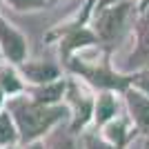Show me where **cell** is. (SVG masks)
Listing matches in <instances>:
<instances>
[{
	"mask_svg": "<svg viewBox=\"0 0 149 149\" xmlns=\"http://www.w3.org/2000/svg\"><path fill=\"white\" fill-rule=\"evenodd\" d=\"M87 149H116V147L102 143V140H96V138H89L87 140Z\"/></svg>",
	"mask_w": 149,
	"mask_h": 149,
	"instance_id": "obj_12",
	"label": "cell"
},
{
	"mask_svg": "<svg viewBox=\"0 0 149 149\" xmlns=\"http://www.w3.org/2000/svg\"><path fill=\"white\" fill-rule=\"evenodd\" d=\"M7 2L16 9H38V7H45L49 0H7Z\"/></svg>",
	"mask_w": 149,
	"mask_h": 149,
	"instance_id": "obj_10",
	"label": "cell"
},
{
	"mask_svg": "<svg viewBox=\"0 0 149 149\" xmlns=\"http://www.w3.org/2000/svg\"><path fill=\"white\" fill-rule=\"evenodd\" d=\"M25 74L36 82H47V80H51V78H56L58 71L54 67H49V65H27Z\"/></svg>",
	"mask_w": 149,
	"mask_h": 149,
	"instance_id": "obj_6",
	"label": "cell"
},
{
	"mask_svg": "<svg viewBox=\"0 0 149 149\" xmlns=\"http://www.w3.org/2000/svg\"><path fill=\"white\" fill-rule=\"evenodd\" d=\"M116 113V102L111 96H102L98 100V123H105Z\"/></svg>",
	"mask_w": 149,
	"mask_h": 149,
	"instance_id": "obj_7",
	"label": "cell"
},
{
	"mask_svg": "<svg viewBox=\"0 0 149 149\" xmlns=\"http://www.w3.org/2000/svg\"><path fill=\"white\" fill-rule=\"evenodd\" d=\"M33 149H40V147H33Z\"/></svg>",
	"mask_w": 149,
	"mask_h": 149,
	"instance_id": "obj_17",
	"label": "cell"
},
{
	"mask_svg": "<svg viewBox=\"0 0 149 149\" xmlns=\"http://www.w3.org/2000/svg\"><path fill=\"white\" fill-rule=\"evenodd\" d=\"M13 140V129L9 123V116H0V145Z\"/></svg>",
	"mask_w": 149,
	"mask_h": 149,
	"instance_id": "obj_9",
	"label": "cell"
},
{
	"mask_svg": "<svg viewBox=\"0 0 149 149\" xmlns=\"http://www.w3.org/2000/svg\"><path fill=\"white\" fill-rule=\"evenodd\" d=\"M54 149H76V147H74V143H71V140H65V143L56 145V147H54Z\"/></svg>",
	"mask_w": 149,
	"mask_h": 149,
	"instance_id": "obj_14",
	"label": "cell"
},
{
	"mask_svg": "<svg viewBox=\"0 0 149 149\" xmlns=\"http://www.w3.org/2000/svg\"><path fill=\"white\" fill-rule=\"evenodd\" d=\"M131 5L129 2H113L109 7H102L98 9V20H96V27H98V36L102 40H111L125 29V22H127V16H129Z\"/></svg>",
	"mask_w": 149,
	"mask_h": 149,
	"instance_id": "obj_2",
	"label": "cell"
},
{
	"mask_svg": "<svg viewBox=\"0 0 149 149\" xmlns=\"http://www.w3.org/2000/svg\"><path fill=\"white\" fill-rule=\"evenodd\" d=\"M0 45L5 47V54L11 60L20 62L25 56V38L20 36L16 29H11V25H7L2 16H0Z\"/></svg>",
	"mask_w": 149,
	"mask_h": 149,
	"instance_id": "obj_3",
	"label": "cell"
},
{
	"mask_svg": "<svg viewBox=\"0 0 149 149\" xmlns=\"http://www.w3.org/2000/svg\"><path fill=\"white\" fill-rule=\"evenodd\" d=\"M145 149H149V143H147V147H145Z\"/></svg>",
	"mask_w": 149,
	"mask_h": 149,
	"instance_id": "obj_16",
	"label": "cell"
},
{
	"mask_svg": "<svg viewBox=\"0 0 149 149\" xmlns=\"http://www.w3.org/2000/svg\"><path fill=\"white\" fill-rule=\"evenodd\" d=\"M109 138H111L116 145H120V143H123V138H125V125L123 123L111 125V127H109Z\"/></svg>",
	"mask_w": 149,
	"mask_h": 149,
	"instance_id": "obj_11",
	"label": "cell"
},
{
	"mask_svg": "<svg viewBox=\"0 0 149 149\" xmlns=\"http://www.w3.org/2000/svg\"><path fill=\"white\" fill-rule=\"evenodd\" d=\"M113 2H123V0H100L98 9H102V7H109V5H113Z\"/></svg>",
	"mask_w": 149,
	"mask_h": 149,
	"instance_id": "obj_15",
	"label": "cell"
},
{
	"mask_svg": "<svg viewBox=\"0 0 149 149\" xmlns=\"http://www.w3.org/2000/svg\"><path fill=\"white\" fill-rule=\"evenodd\" d=\"M140 58H149V13L138 22V51L136 60Z\"/></svg>",
	"mask_w": 149,
	"mask_h": 149,
	"instance_id": "obj_5",
	"label": "cell"
},
{
	"mask_svg": "<svg viewBox=\"0 0 149 149\" xmlns=\"http://www.w3.org/2000/svg\"><path fill=\"white\" fill-rule=\"evenodd\" d=\"M134 82H136V85H138V87H140V89H145V91H149V74H140V76H138V78H136V80H134Z\"/></svg>",
	"mask_w": 149,
	"mask_h": 149,
	"instance_id": "obj_13",
	"label": "cell"
},
{
	"mask_svg": "<svg viewBox=\"0 0 149 149\" xmlns=\"http://www.w3.org/2000/svg\"><path fill=\"white\" fill-rule=\"evenodd\" d=\"M60 93H62V85L58 82V85H54V87H47V89H42V91H38L36 96H38L40 102H54V100L60 98Z\"/></svg>",
	"mask_w": 149,
	"mask_h": 149,
	"instance_id": "obj_8",
	"label": "cell"
},
{
	"mask_svg": "<svg viewBox=\"0 0 149 149\" xmlns=\"http://www.w3.org/2000/svg\"><path fill=\"white\" fill-rule=\"evenodd\" d=\"M127 100H129V109L134 113V120H136L138 129L149 131V98H145V96H140L136 91H129Z\"/></svg>",
	"mask_w": 149,
	"mask_h": 149,
	"instance_id": "obj_4",
	"label": "cell"
},
{
	"mask_svg": "<svg viewBox=\"0 0 149 149\" xmlns=\"http://www.w3.org/2000/svg\"><path fill=\"white\" fill-rule=\"evenodd\" d=\"M13 113H16V120H18L25 138H33L38 134H42L60 116L58 109H45L40 105H25V102L13 105Z\"/></svg>",
	"mask_w": 149,
	"mask_h": 149,
	"instance_id": "obj_1",
	"label": "cell"
}]
</instances>
